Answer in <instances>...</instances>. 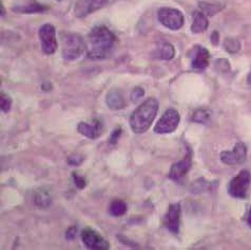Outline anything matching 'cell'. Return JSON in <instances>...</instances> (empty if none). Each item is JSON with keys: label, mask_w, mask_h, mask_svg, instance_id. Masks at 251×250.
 Here are the masks:
<instances>
[{"label": "cell", "mask_w": 251, "mask_h": 250, "mask_svg": "<svg viewBox=\"0 0 251 250\" xmlns=\"http://www.w3.org/2000/svg\"><path fill=\"white\" fill-rule=\"evenodd\" d=\"M115 35L106 26H97L87 36V55L93 60L106 59L112 52Z\"/></svg>", "instance_id": "6da1fadb"}, {"label": "cell", "mask_w": 251, "mask_h": 250, "mask_svg": "<svg viewBox=\"0 0 251 250\" xmlns=\"http://www.w3.org/2000/svg\"><path fill=\"white\" fill-rule=\"evenodd\" d=\"M158 112V101L149 98L139 105L130 117V126L136 134L147 131Z\"/></svg>", "instance_id": "7a4b0ae2"}, {"label": "cell", "mask_w": 251, "mask_h": 250, "mask_svg": "<svg viewBox=\"0 0 251 250\" xmlns=\"http://www.w3.org/2000/svg\"><path fill=\"white\" fill-rule=\"evenodd\" d=\"M62 57L67 61L79 59L87 50V41L79 34L72 32H61Z\"/></svg>", "instance_id": "3957f363"}, {"label": "cell", "mask_w": 251, "mask_h": 250, "mask_svg": "<svg viewBox=\"0 0 251 250\" xmlns=\"http://www.w3.org/2000/svg\"><path fill=\"white\" fill-rule=\"evenodd\" d=\"M251 184V173L248 170H242L234 176L228 185V193L233 198L243 199L247 196V192Z\"/></svg>", "instance_id": "277c9868"}, {"label": "cell", "mask_w": 251, "mask_h": 250, "mask_svg": "<svg viewBox=\"0 0 251 250\" xmlns=\"http://www.w3.org/2000/svg\"><path fill=\"white\" fill-rule=\"evenodd\" d=\"M158 20L164 27L176 31L184 26V15L177 9L162 8L158 11Z\"/></svg>", "instance_id": "5b68a950"}, {"label": "cell", "mask_w": 251, "mask_h": 250, "mask_svg": "<svg viewBox=\"0 0 251 250\" xmlns=\"http://www.w3.org/2000/svg\"><path fill=\"white\" fill-rule=\"evenodd\" d=\"M180 117L176 109L169 108L157 121L154 131L156 134H170L176 130L179 124Z\"/></svg>", "instance_id": "8992f818"}, {"label": "cell", "mask_w": 251, "mask_h": 250, "mask_svg": "<svg viewBox=\"0 0 251 250\" xmlns=\"http://www.w3.org/2000/svg\"><path fill=\"white\" fill-rule=\"evenodd\" d=\"M39 39L41 43V49L46 54H54L57 50L56 30L51 24L43 25L38 31Z\"/></svg>", "instance_id": "52a82bcc"}, {"label": "cell", "mask_w": 251, "mask_h": 250, "mask_svg": "<svg viewBox=\"0 0 251 250\" xmlns=\"http://www.w3.org/2000/svg\"><path fill=\"white\" fill-rule=\"evenodd\" d=\"M82 243L88 249L108 250L110 249L109 242L102 238V235L92 228H85L81 231Z\"/></svg>", "instance_id": "ba28073f"}, {"label": "cell", "mask_w": 251, "mask_h": 250, "mask_svg": "<svg viewBox=\"0 0 251 250\" xmlns=\"http://www.w3.org/2000/svg\"><path fill=\"white\" fill-rule=\"evenodd\" d=\"M221 161L227 165H239L246 161L247 147L243 142H238L232 151L221 153Z\"/></svg>", "instance_id": "9c48e42d"}, {"label": "cell", "mask_w": 251, "mask_h": 250, "mask_svg": "<svg viewBox=\"0 0 251 250\" xmlns=\"http://www.w3.org/2000/svg\"><path fill=\"white\" fill-rule=\"evenodd\" d=\"M192 165V151L190 148H187L186 156L182 160H179L176 163H173L169 171V178L173 182H179L182 180L187 173L189 172Z\"/></svg>", "instance_id": "30bf717a"}, {"label": "cell", "mask_w": 251, "mask_h": 250, "mask_svg": "<svg viewBox=\"0 0 251 250\" xmlns=\"http://www.w3.org/2000/svg\"><path fill=\"white\" fill-rule=\"evenodd\" d=\"M109 0H77L74 6L75 16L78 18H85L103 6H106Z\"/></svg>", "instance_id": "8fae6325"}, {"label": "cell", "mask_w": 251, "mask_h": 250, "mask_svg": "<svg viewBox=\"0 0 251 250\" xmlns=\"http://www.w3.org/2000/svg\"><path fill=\"white\" fill-rule=\"evenodd\" d=\"M189 58L191 59V67L195 71H204L209 66L210 54L206 48L200 45L194 46L189 52Z\"/></svg>", "instance_id": "7c38bea8"}, {"label": "cell", "mask_w": 251, "mask_h": 250, "mask_svg": "<svg viewBox=\"0 0 251 250\" xmlns=\"http://www.w3.org/2000/svg\"><path fill=\"white\" fill-rule=\"evenodd\" d=\"M180 213H182V208L178 203L171 204L169 206L168 212L166 214V227L173 234H178L179 225H180Z\"/></svg>", "instance_id": "4fadbf2b"}, {"label": "cell", "mask_w": 251, "mask_h": 250, "mask_svg": "<svg viewBox=\"0 0 251 250\" xmlns=\"http://www.w3.org/2000/svg\"><path fill=\"white\" fill-rule=\"evenodd\" d=\"M103 125L100 119H95L92 124L80 122L77 125V131L89 139H96L102 134Z\"/></svg>", "instance_id": "5bb4252c"}, {"label": "cell", "mask_w": 251, "mask_h": 250, "mask_svg": "<svg viewBox=\"0 0 251 250\" xmlns=\"http://www.w3.org/2000/svg\"><path fill=\"white\" fill-rule=\"evenodd\" d=\"M106 103L110 109L120 110L125 107V99L120 89L113 88L106 95Z\"/></svg>", "instance_id": "9a60e30c"}, {"label": "cell", "mask_w": 251, "mask_h": 250, "mask_svg": "<svg viewBox=\"0 0 251 250\" xmlns=\"http://www.w3.org/2000/svg\"><path fill=\"white\" fill-rule=\"evenodd\" d=\"M49 9L48 5L41 4L35 0L26 2L24 5H16L13 8V11L16 13H23V14H34V13H44Z\"/></svg>", "instance_id": "2e32d148"}, {"label": "cell", "mask_w": 251, "mask_h": 250, "mask_svg": "<svg viewBox=\"0 0 251 250\" xmlns=\"http://www.w3.org/2000/svg\"><path fill=\"white\" fill-rule=\"evenodd\" d=\"M209 26V22L207 19V15L201 12L197 11L193 14V24L191 26V31L193 33H203L207 30Z\"/></svg>", "instance_id": "e0dca14e"}, {"label": "cell", "mask_w": 251, "mask_h": 250, "mask_svg": "<svg viewBox=\"0 0 251 250\" xmlns=\"http://www.w3.org/2000/svg\"><path fill=\"white\" fill-rule=\"evenodd\" d=\"M218 186V182H207L204 178L197 179L190 187L191 192L194 194L204 193V192H212L215 190Z\"/></svg>", "instance_id": "ac0fdd59"}, {"label": "cell", "mask_w": 251, "mask_h": 250, "mask_svg": "<svg viewBox=\"0 0 251 250\" xmlns=\"http://www.w3.org/2000/svg\"><path fill=\"white\" fill-rule=\"evenodd\" d=\"M176 55V49L174 47L169 43H164L160 44L157 49L154 51V58L164 60V61H170L174 58Z\"/></svg>", "instance_id": "d6986e66"}, {"label": "cell", "mask_w": 251, "mask_h": 250, "mask_svg": "<svg viewBox=\"0 0 251 250\" xmlns=\"http://www.w3.org/2000/svg\"><path fill=\"white\" fill-rule=\"evenodd\" d=\"M199 6H200L201 11L207 16H213V15H215V14L221 12L223 9L225 8V5L223 3L206 2V1H201L199 3Z\"/></svg>", "instance_id": "ffe728a7"}, {"label": "cell", "mask_w": 251, "mask_h": 250, "mask_svg": "<svg viewBox=\"0 0 251 250\" xmlns=\"http://www.w3.org/2000/svg\"><path fill=\"white\" fill-rule=\"evenodd\" d=\"M127 209H128L127 204L123 200L117 199L112 201V204L110 205L109 212L112 217L118 218V217H122V215H124L126 212H127Z\"/></svg>", "instance_id": "44dd1931"}, {"label": "cell", "mask_w": 251, "mask_h": 250, "mask_svg": "<svg viewBox=\"0 0 251 250\" xmlns=\"http://www.w3.org/2000/svg\"><path fill=\"white\" fill-rule=\"evenodd\" d=\"M34 201L35 205L40 208H47L50 207V205L52 204V197L49 192L40 190L36 193V195L34 197Z\"/></svg>", "instance_id": "7402d4cb"}, {"label": "cell", "mask_w": 251, "mask_h": 250, "mask_svg": "<svg viewBox=\"0 0 251 250\" xmlns=\"http://www.w3.org/2000/svg\"><path fill=\"white\" fill-rule=\"evenodd\" d=\"M210 117H211L210 110L206 108H201V109H198L197 112H194L192 116V121L201 123V124H207L209 121H210Z\"/></svg>", "instance_id": "603a6c76"}, {"label": "cell", "mask_w": 251, "mask_h": 250, "mask_svg": "<svg viewBox=\"0 0 251 250\" xmlns=\"http://www.w3.org/2000/svg\"><path fill=\"white\" fill-rule=\"evenodd\" d=\"M224 48L228 53L235 54L241 49V43L239 39H236L234 37H227L224 40Z\"/></svg>", "instance_id": "cb8c5ba5"}, {"label": "cell", "mask_w": 251, "mask_h": 250, "mask_svg": "<svg viewBox=\"0 0 251 250\" xmlns=\"http://www.w3.org/2000/svg\"><path fill=\"white\" fill-rule=\"evenodd\" d=\"M12 107V99L10 98L9 94L4 93H1L0 95V108L3 113H9Z\"/></svg>", "instance_id": "d4e9b609"}, {"label": "cell", "mask_w": 251, "mask_h": 250, "mask_svg": "<svg viewBox=\"0 0 251 250\" xmlns=\"http://www.w3.org/2000/svg\"><path fill=\"white\" fill-rule=\"evenodd\" d=\"M72 177H73L74 184H75V186H76V188H77V189H79V190L85 189L86 186H87V183H86V179H85V177H82V176L78 175L77 173H76V172H74V173H73V174H72Z\"/></svg>", "instance_id": "484cf974"}, {"label": "cell", "mask_w": 251, "mask_h": 250, "mask_svg": "<svg viewBox=\"0 0 251 250\" xmlns=\"http://www.w3.org/2000/svg\"><path fill=\"white\" fill-rule=\"evenodd\" d=\"M145 95V90L142 87H135L133 90H132L131 93V101L137 103L139 100H141L143 96Z\"/></svg>", "instance_id": "4316f807"}, {"label": "cell", "mask_w": 251, "mask_h": 250, "mask_svg": "<svg viewBox=\"0 0 251 250\" xmlns=\"http://www.w3.org/2000/svg\"><path fill=\"white\" fill-rule=\"evenodd\" d=\"M215 68L218 69L219 71H228L230 70V65L227 60H218L217 62H215Z\"/></svg>", "instance_id": "83f0119b"}, {"label": "cell", "mask_w": 251, "mask_h": 250, "mask_svg": "<svg viewBox=\"0 0 251 250\" xmlns=\"http://www.w3.org/2000/svg\"><path fill=\"white\" fill-rule=\"evenodd\" d=\"M122 136V128L121 127H117L115 128L112 134H111L110 136V139H109V143L110 144H115L117 142L118 139H120V137Z\"/></svg>", "instance_id": "f1b7e54d"}, {"label": "cell", "mask_w": 251, "mask_h": 250, "mask_svg": "<svg viewBox=\"0 0 251 250\" xmlns=\"http://www.w3.org/2000/svg\"><path fill=\"white\" fill-rule=\"evenodd\" d=\"M76 233H77V229H76L75 226L69 227V228L67 229V231H66V238H67V240L71 241V240L75 239Z\"/></svg>", "instance_id": "f546056e"}, {"label": "cell", "mask_w": 251, "mask_h": 250, "mask_svg": "<svg viewBox=\"0 0 251 250\" xmlns=\"http://www.w3.org/2000/svg\"><path fill=\"white\" fill-rule=\"evenodd\" d=\"M83 159L79 155H72L71 157H69L68 159V163L70 165H79L82 162Z\"/></svg>", "instance_id": "4dcf8cb0"}, {"label": "cell", "mask_w": 251, "mask_h": 250, "mask_svg": "<svg viewBox=\"0 0 251 250\" xmlns=\"http://www.w3.org/2000/svg\"><path fill=\"white\" fill-rule=\"evenodd\" d=\"M219 40H220V34L218 31H214L212 34H211V43L217 46L219 44Z\"/></svg>", "instance_id": "1f68e13d"}, {"label": "cell", "mask_w": 251, "mask_h": 250, "mask_svg": "<svg viewBox=\"0 0 251 250\" xmlns=\"http://www.w3.org/2000/svg\"><path fill=\"white\" fill-rule=\"evenodd\" d=\"M247 224L251 228V207H250V209H249L248 214H247Z\"/></svg>", "instance_id": "d6a6232c"}, {"label": "cell", "mask_w": 251, "mask_h": 250, "mask_svg": "<svg viewBox=\"0 0 251 250\" xmlns=\"http://www.w3.org/2000/svg\"><path fill=\"white\" fill-rule=\"evenodd\" d=\"M247 82H248V84L251 85V71L249 72V74H248V76H247Z\"/></svg>", "instance_id": "836d02e7"}]
</instances>
